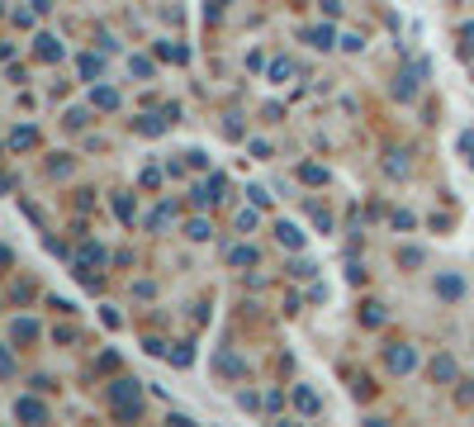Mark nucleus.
<instances>
[{"label":"nucleus","instance_id":"20","mask_svg":"<svg viewBox=\"0 0 474 427\" xmlns=\"http://www.w3.org/2000/svg\"><path fill=\"white\" fill-rule=\"evenodd\" d=\"M237 228H242V233H251V228H257V214L242 209V214H237Z\"/></svg>","mask_w":474,"mask_h":427},{"label":"nucleus","instance_id":"24","mask_svg":"<svg viewBox=\"0 0 474 427\" xmlns=\"http://www.w3.org/2000/svg\"><path fill=\"white\" fill-rule=\"evenodd\" d=\"M318 5H323L328 14H342V0H318Z\"/></svg>","mask_w":474,"mask_h":427},{"label":"nucleus","instance_id":"2","mask_svg":"<svg viewBox=\"0 0 474 427\" xmlns=\"http://www.w3.org/2000/svg\"><path fill=\"white\" fill-rule=\"evenodd\" d=\"M413 366H417V356H413V347H394V352H389V370L408 375Z\"/></svg>","mask_w":474,"mask_h":427},{"label":"nucleus","instance_id":"16","mask_svg":"<svg viewBox=\"0 0 474 427\" xmlns=\"http://www.w3.org/2000/svg\"><path fill=\"white\" fill-rule=\"evenodd\" d=\"M309 43L313 48H332V29L323 24V29H309Z\"/></svg>","mask_w":474,"mask_h":427},{"label":"nucleus","instance_id":"12","mask_svg":"<svg viewBox=\"0 0 474 427\" xmlns=\"http://www.w3.org/2000/svg\"><path fill=\"white\" fill-rule=\"evenodd\" d=\"M33 143H39V134H33V128H14V134H10L14 152H20V147H33Z\"/></svg>","mask_w":474,"mask_h":427},{"label":"nucleus","instance_id":"6","mask_svg":"<svg viewBox=\"0 0 474 427\" xmlns=\"http://www.w3.org/2000/svg\"><path fill=\"white\" fill-rule=\"evenodd\" d=\"M436 294H442V300H461V294H465L461 275H442V281H436Z\"/></svg>","mask_w":474,"mask_h":427},{"label":"nucleus","instance_id":"17","mask_svg":"<svg viewBox=\"0 0 474 427\" xmlns=\"http://www.w3.org/2000/svg\"><path fill=\"white\" fill-rule=\"evenodd\" d=\"M399 266H422V248H403L399 252Z\"/></svg>","mask_w":474,"mask_h":427},{"label":"nucleus","instance_id":"26","mask_svg":"<svg viewBox=\"0 0 474 427\" xmlns=\"http://www.w3.org/2000/svg\"><path fill=\"white\" fill-rule=\"evenodd\" d=\"M0 266H10V252L5 248H0Z\"/></svg>","mask_w":474,"mask_h":427},{"label":"nucleus","instance_id":"10","mask_svg":"<svg viewBox=\"0 0 474 427\" xmlns=\"http://www.w3.org/2000/svg\"><path fill=\"white\" fill-rule=\"evenodd\" d=\"M91 100H95L100 109H118V91H110V86H100V91H91Z\"/></svg>","mask_w":474,"mask_h":427},{"label":"nucleus","instance_id":"9","mask_svg":"<svg viewBox=\"0 0 474 427\" xmlns=\"http://www.w3.org/2000/svg\"><path fill=\"white\" fill-rule=\"evenodd\" d=\"M10 333H14V342H33V337H39V323H33V318H20V323L10 327Z\"/></svg>","mask_w":474,"mask_h":427},{"label":"nucleus","instance_id":"25","mask_svg":"<svg viewBox=\"0 0 474 427\" xmlns=\"http://www.w3.org/2000/svg\"><path fill=\"white\" fill-rule=\"evenodd\" d=\"M461 48H465V53L474 48V29H461Z\"/></svg>","mask_w":474,"mask_h":427},{"label":"nucleus","instance_id":"18","mask_svg":"<svg viewBox=\"0 0 474 427\" xmlns=\"http://www.w3.org/2000/svg\"><path fill=\"white\" fill-rule=\"evenodd\" d=\"M185 233H190L195 242H205V238H209V223H205V219H195L190 228H185Z\"/></svg>","mask_w":474,"mask_h":427},{"label":"nucleus","instance_id":"14","mask_svg":"<svg viewBox=\"0 0 474 427\" xmlns=\"http://www.w3.org/2000/svg\"><path fill=\"white\" fill-rule=\"evenodd\" d=\"M100 72H105V62H100V57H81V76H86V81H95Z\"/></svg>","mask_w":474,"mask_h":427},{"label":"nucleus","instance_id":"19","mask_svg":"<svg viewBox=\"0 0 474 427\" xmlns=\"http://www.w3.org/2000/svg\"><path fill=\"white\" fill-rule=\"evenodd\" d=\"M114 214H118V219H124V223H133V205L124 200V195H118V200H114Z\"/></svg>","mask_w":474,"mask_h":427},{"label":"nucleus","instance_id":"1","mask_svg":"<svg viewBox=\"0 0 474 427\" xmlns=\"http://www.w3.org/2000/svg\"><path fill=\"white\" fill-rule=\"evenodd\" d=\"M14 418H24V423H48V408H43V399L24 394V399H14Z\"/></svg>","mask_w":474,"mask_h":427},{"label":"nucleus","instance_id":"3","mask_svg":"<svg viewBox=\"0 0 474 427\" xmlns=\"http://www.w3.org/2000/svg\"><path fill=\"white\" fill-rule=\"evenodd\" d=\"M276 238H280V248H290V252H299V248H303V233H299L294 223H285V219L276 223Z\"/></svg>","mask_w":474,"mask_h":427},{"label":"nucleus","instance_id":"7","mask_svg":"<svg viewBox=\"0 0 474 427\" xmlns=\"http://www.w3.org/2000/svg\"><path fill=\"white\" fill-rule=\"evenodd\" d=\"M432 380H442V385L455 380V361H451V356H436V361H432Z\"/></svg>","mask_w":474,"mask_h":427},{"label":"nucleus","instance_id":"22","mask_svg":"<svg viewBox=\"0 0 474 427\" xmlns=\"http://www.w3.org/2000/svg\"><path fill=\"white\" fill-rule=\"evenodd\" d=\"M237 404H242V408H247V414H251V408H257L261 399H257V394H251V389H242V394H237Z\"/></svg>","mask_w":474,"mask_h":427},{"label":"nucleus","instance_id":"23","mask_svg":"<svg viewBox=\"0 0 474 427\" xmlns=\"http://www.w3.org/2000/svg\"><path fill=\"white\" fill-rule=\"evenodd\" d=\"M247 195H251V205H257V209H261V205H270V195H266V190H261V186H251V190H247Z\"/></svg>","mask_w":474,"mask_h":427},{"label":"nucleus","instance_id":"11","mask_svg":"<svg viewBox=\"0 0 474 427\" xmlns=\"http://www.w3.org/2000/svg\"><path fill=\"white\" fill-rule=\"evenodd\" d=\"M228 261H233V266H257V248H233Z\"/></svg>","mask_w":474,"mask_h":427},{"label":"nucleus","instance_id":"15","mask_svg":"<svg viewBox=\"0 0 474 427\" xmlns=\"http://www.w3.org/2000/svg\"><path fill=\"white\" fill-rule=\"evenodd\" d=\"M218 370H224V375H242V361H237L233 352H224V356H218Z\"/></svg>","mask_w":474,"mask_h":427},{"label":"nucleus","instance_id":"5","mask_svg":"<svg viewBox=\"0 0 474 427\" xmlns=\"http://www.w3.org/2000/svg\"><path fill=\"white\" fill-rule=\"evenodd\" d=\"M218 190H224V176H214V180H205V186L195 190V205H214L218 200Z\"/></svg>","mask_w":474,"mask_h":427},{"label":"nucleus","instance_id":"21","mask_svg":"<svg viewBox=\"0 0 474 427\" xmlns=\"http://www.w3.org/2000/svg\"><path fill=\"white\" fill-rule=\"evenodd\" d=\"M10 375H14V361H10L5 347H0V380H10Z\"/></svg>","mask_w":474,"mask_h":427},{"label":"nucleus","instance_id":"4","mask_svg":"<svg viewBox=\"0 0 474 427\" xmlns=\"http://www.w3.org/2000/svg\"><path fill=\"white\" fill-rule=\"evenodd\" d=\"M422 72V67H417ZM417 72H403L399 81H394V95H399V100H413V95H417Z\"/></svg>","mask_w":474,"mask_h":427},{"label":"nucleus","instance_id":"13","mask_svg":"<svg viewBox=\"0 0 474 427\" xmlns=\"http://www.w3.org/2000/svg\"><path fill=\"white\" fill-rule=\"evenodd\" d=\"M39 57H43V62H53V57H62V43L43 34V39H39Z\"/></svg>","mask_w":474,"mask_h":427},{"label":"nucleus","instance_id":"8","mask_svg":"<svg viewBox=\"0 0 474 427\" xmlns=\"http://www.w3.org/2000/svg\"><path fill=\"white\" fill-rule=\"evenodd\" d=\"M294 404H299V414H309V418L318 414V394H313V389H303V385L294 389Z\"/></svg>","mask_w":474,"mask_h":427}]
</instances>
